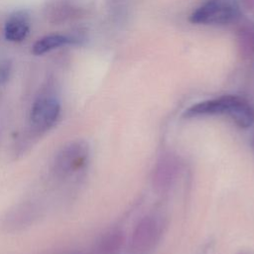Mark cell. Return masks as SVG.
Segmentation results:
<instances>
[{
  "label": "cell",
  "instance_id": "11",
  "mask_svg": "<svg viewBox=\"0 0 254 254\" xmlns=\"http://www.w3.org/2000/svg\"><path fill=\"white\" fill-rule=\"evenodd\" d=\"M76 254H81V253H76Z\"/></svg>",
  "mask_w": 254,
  "mask_h": 254
},
{
  "label": "cell",
  "instance_id": "1",
  "mask_svg": "<svg viewBox=\"0 0 254 254\" xmlns=\"http://www.w3.org/2000/svg\"><path fill=\"white\" fill-rule=\"evenodd\" d=\"M212 115L228 116L241 128H249L254 123L253 106L246 99L236 95H223L198 102L189 107L184 113L186 118Z\"/></svg>",
  "mask_w": 254,
  "mask_h": 254
},
{
  "label": "cell",
  "instance_id": "6",
  "mask_svg": "<svg viewBox=\"0 0 254 254\" xmlns=\"http://www.w3.org/2000/svg\"><path fill=\"white\" fill-rule=\"evenodd\" d=\"M179 172L177 159L172 155L163 156L156 164L153 172V185L160 191L167 190L175 182Z\"/></svg>",
  "mask_w": 254,
  "mask_h": 254
},
{
  "label": "cell",
  "instance_id": "5",
  "mask_svg": "<svg viewBox=\"0 0 254 254\" xmlns=\"http://www.w3.org/2000/svg\"><path fill=\"white\" fill-rule=\"evenodd\" d=\"M61 112V104L53 95H41L32 105L30 124L37 132L49 130L57 122Z\"/></svg>",
  "mask_w": 254,
  "mask_h": 254
},
{
  "label": "cell",
  "instance_id": "2",
  "mask_svg": "<svg viewBox=\"0 0 254 254\" xmlns=\"http://www.w3.org/2000/svg\"><path fill=\"white\" fill-rule=\"evenodd\" d=\"M238 16L235 0H207L191 13L190 21L194 24L224 25L235 21Z\"/></svg>",
  "mask_w": 254,
  "mask_h": 254
},
{
  "label": "cell",
  "instance_id": "7",
  "mask_svg": "<svg viewBox=\"0 0 254 254\" xmlns=\"http://www.w3.org/2000/svg\"><path fill=\"white\" fill-rule=\"evenodd\" d=\"M30 31V17L24 10H18L12 13L4 26L5 38L14 43L22 42L26 39Z\"/></svg>",
  "mask_w": 254,
  "mask_h": 254
},
{
  "label": "cell",
  "instance_id": "4",
  "mask_svg": "<svg viewBox=\"0 0 254 254\" xmlns=\"http://www.w3.org/2000/svg\"><path fill=\"white\" fill-rule=\"evenodd\" d=\"M163 231L160 218L146 215L136 224L130 239V250L133 254H146L159 242Z\"/></svg>",
  "mask_w": 254,
  "mask_h": 254
},
{
  "label": "cell",
  "instance_id": "3",
  "mask_svg": "<svg viewBox=\"0 0 254 254\" xmlns=\"http://www.w3.org/2000/svg\"><path fill=\"white\" fill-rule=\"evenodd\" d=\"M89 156V146L84 140H75L63 146L57 153L53 168L59 176H68L80 170Z\"/></svg>",
  "mask_w": 254,
  "mask_h": 254
},
{
  "label": "cell",
  "instance_id": "10",
  "mask_svg": "<svg viewBox=\"0 0 254 254\" xmlns=\"http://www.w3.org/2000/svg\"><path fill=\"white\" fill-rule=\"evenodd\" d=\"M11 63L7 59H0V85L4 84L10 77Z\"/></svg>",
  "mask_w": 254,
  "mask_h": 254
},
{
  "label": "cell",
  "instance_id": "8",
  "mask_svg": "<svg viewBox=\"0 0 254 254\" xmlns=\"http://www.w3.org/2000/svg\"><path fill=\"white\" fill-rule=\"evenodd\" d=\"M124 234L119 229H113L101 236L97 245V254H118L123 246Z\"/></svg>",
  "mask_w": 254,
  "mask_h": 254
},
{
  "label": "cell",
  "instance_id": "9",
  "mask_svg": "<svg viewBox=\"0 0 254 254\" xmlns=\"http://www.w3.org/2000/svg\"><path fill=\"white\" fill-rule=\"evenodd\" d=\"M74 42H75V40L68 36L52 34V35H48V36H45V37L39 39L34 44V46L32 48V52L34 55L40 56V55L46 54L54 49L65 46L67 44H72Z\"/></svg>",
  "mask_w": 254,
  "mask_h": 254
}]
</instances>
